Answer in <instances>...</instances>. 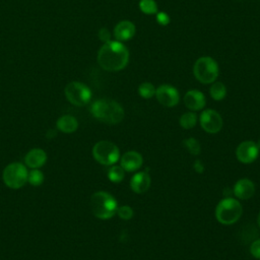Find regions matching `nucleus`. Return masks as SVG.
I'll use <instances>...</instances> for the list:
<instances>
[{
    "label": "nucleus",
    "instance_id": "obj_3",
    "mask_svg": "<svg viewBox=\"0 0 260 260\" xmlns=\"http://www.w3.org/2000/svg\"><path fill=\"white\" fill-rule=\"evenodd\" d=\"M90 207L94 216L101 219H109L117 213L118 203L110 193L98 191L90 197Z\"/></svg>",
    "mask_w": 260,
    "mask_h": 260
},
{
    "label": "nucleus",
    "instance_id": "obj_24",
    "mask_svg": "<svg viewBox=\"0 0 260 260\" xmlns=\"http://www.w3.org/2000/svg\"><path fill=\"white\" fill-rule=\"evenodd\" d=\"M183 144L184 146L186 147V149L193 155H197L200 153L201 151V146H200V143L197 139L193 138V137H190V138H187L183 141Z\"/></svg>",
    "mask_w": 260,
    "mask_h": 260
},
{
    "label": "nucleus",
    "instance_id": "obj_23",
    "mask_svg": "<svg viewBox=\"0 0 260 260\" xmlns=\"http://www.w3.org/2000/svg\"><path fill=\"white\" fill-rule=\"evenodd\" d=\"M155 87L152 83L150 82H143L139 85L138 87V93L141 98L143 99H151L152 96L155 95Z\"/></svg>",
    "mask_w": 260,
    "mask_h": 260
},
{
    "label": "nucleus",
    "instance_id": "obj_31",
    "mask_svg": "<svg viewBox=\"0 0 260 260\" xmlns=\"http://www.w3.org/2000/svg\"><path fill=\"white\" fill-rule=\"evenodd\" d=\"M257 222H258V225H259V228H260V211H259L258 216H257Z\"/></svg>",
    "mask_w": 260,
    "mask_h": 260
},
{
    "label": "nucleus",
    "instance_id": "obj_8",
    "mask_svg": "<svg viewBox=\"0 0 260 260\" xmlns=\"http://www.w3.org/2000/svg\"><path fill=\"white\" fill-rule=\"evenodd\" d=\"M65 95L67 100L74 106L81 107L86 104L91 99V91L88 86L84 83L78 81H72L68 83L65 87Z\"/></svg>",
    "mask_w": 260,
    "mask_h": 260
},
{
    "label": "nucleus",
    "instance_id": "obj_22",
    "mask_svg": "<svg viewBox=\"0 0 260 260\" xmlns=\"http://www.w3.org/2000/svg\"><path fill=\"white\" fill-rule=\"evenodd\" d=\"M139 9L144 14H156L157 3L154 0H140L138 3Z\"/></svg>",
    "mask_w": 260,
    "mask_h": 260
},
{
    "label": "nucleus",
    "instance_id": "obj_13",
    "mask_svg": "<svg viewBox=\"0 0 260 260\" xmlns=\"http://www.w3.org/2000/svg\"><path fill=\"white\" fill-rule=\"evenodd\" d=\"M184 104L191 111H200L206 105L205 95L197 89L188 90L184 95Z\"/></svg>",
    "mask_w": 260,
    "mask_h": 260
},
{
    "label": "nucleus",
    "instance_id": "obj_28",
    "mask_svg": "<svg viewBox=\"0 0 260 260\" xmlns=\"http://www.w3.org/2000/svg\"><path fill=\"white\" fill-rule=\"evenodd\" d=\"M250 253H251V255L254 258L260 260V239L254 241L251 244V246H250Z\"/></svg>",
    "mask_w": 260,
    "mask_h": 260
},
{
    "label": "nucleus",
    "instance_id": "obj_27",
    "mask_svg": "<svg viewBox=\"0 0 260 260\" xmlns=\"http://www.w3.org/2000/svg\"><path fill=\"white\" fill-rule=\"evenodd\" d=\"M155 19H156V22L162 26H166L170 23V16L168 13L164 12V11H157L156 14H155Z\"/></svg>",
    "mask_w": 260,
    "mask_h": 260
},
{
    "label": "nucleus",
    "instance_id": "obj_10",
    "mask_svg": "<svg viewBox=\"0 0 260 260\" xmlns=\"http://www.w3.org/2000/svg\"><path fill=\"white\" fill-rule=\"evenodd\" d=\"M157 102L168 108L175 107L180 102V93L176 87L170 84H161L155 89Z\"/></svg>",
    "mask_w": 260,
    "mask_h": 260
},
{
    "label": "nucleus",
    "instance_id": "obj_6",
    "mask_svg": "<svg viewBox=\"0 0 260 260\" xmlns=\"http://www.w3.org/2000/svg\"><path fill=\"white\" fill-rule=\"evenodd\" d=\"M92 155L96 161L104 166H113L120 159L119 147L108 140H102L94 144Z\"/></svg>",
    "mask_w": 260,
    "mask_h": 260
},
{
    "label": "nucleus",
    "instance_id": "obj_26",
    "mask_svg": "<svg viewBox=\"0 0 260 260\" xmlns=\"http://www.w3.org/2000/svg\"><path fill=\"white\" fill-rule=\"evenodd\" d=\"M117 213L119 215L120 218L122 219H130L133 217V209L129 206V205H122V206H118L117 209Z\"/></svg>",
    "mask_w": 260,
    "mask_h": 260
},
{
    "label": "nucleus",
    "instance_id": "obj_30",
    "mask_svg": "<svg viewBox=\"0 0 260 260\" xmlns=\"http://www.w3.org/2000/svg\"><path fill=\"white\" fill-rule=\"evenodd\" d=\"M193 167H194V170H195L196 173L202 174V173L204 172V165H203V162H202L201 160H199V159H196V160H195Z\"/></svg>",
    "mask_w": 260,
    "mask_h": 260
},
{
    "label": "nucleus",
    "instance_id": "obj_9",
    "mask_svg": "<svg viewBox=\"0 0 260 260\" xmlns=\"http://www.w3.org/2000/svg\"><path fill=\"white\" fill-rule=\"evenodd\" d=\"M199 122L202 129L210 134H215L219 132L223 125V121L219 113L212 109L204 110L200 114Z\"/></svg>",
    "mask_w": 260,
    "mask_h": 260
},
{
    "label": "nucleus",
    "instance_id": "obj_21",
    "mask_svg": "<svg viewBox=\"0 0 260 260\" xmlns=\"http://www.w3.org/2000/svg\"><path fill=\"white\" fill-rule=\"evenodd\" d=\"M125 177V170L121 166L113 165L108 171V178L113 183H120Z\"/></svg>",
    "mask_w": 260,
    "mask_h": 260
},
{
    "label": "nucleus",
    "instance_id": "obj_5",
    "mask_svg": "<svg viewBox=\"0 0 260 260\" xmlns=\"http://www.w3.org/2000/svg\"><path fill=\"white\" fill-rule=\"evenodd\" d=\"M219 73L217 62L209 56L198 58L193 65V74L195 78L203 83L210 84L216 81Z\"/></svg>",
    "mask_w": 260,
    "mask_h": 260
},
{
    "label": "nucleus",
    "instance_id": "obj_15",
    "mask_svg": "<svg viewBox=\"0 0 260 260\" xmlns=\"http://www.w3.org/2000/svg\"><path fill=\"white\" fill-rule=\"evenodd\" d=\"M233 192L238 199L248 200L255 194V185L249 179H240L236 182Z\"/></svg>",
    "mask_w": 260,
    "mask_h": 260
},
{
    "label": "nucleus",
    "instance_id": "obj_4",
    "mask_svg": "<svg viewBox=\"0 0 260 260\" xmlns=\"http://www.w3.org/2000/svg\"><path fill=\"white\" fill-rule=\"evenodd\" d=\"M243 213V207L239 200L225 197L221 199L215 208V217L218 222L230 225L236 223Z\"/></svg>",
    "mask_w": 260,
    "mask_h": 260
},
{
    "label": "nucleus",
    "instance_id": "obj_17",
    "mask_svg": "<svg viewBox=\"0 0 260 260\" xmlns=\"http://www.w3.org/2000/svg\"><path fill=\"white\" fill-rule=\"evenodd\" d=\"M46 160H47V154L41 148L30 149L24 157L25 165L31 169H39L43 167Z\"/></svg>",
    "mask_w": 260,
    "mask_h": 260
},
{
    "label": "nucleus",
    "instance_id": "obj_19",
    "mask_svg": "<svg viewBox=\"0 0 260 260\" xmlns=\"http://www.w3.org/2000/svg\"><path fill=\"white\" fill-rule=\"evenodd\" d=\"M209 93L214 101H221L226 95V87L222 82L214 81L211 83V86L209 88Z\"/></svg>",
    "mask_w": 260,
    "mask_h": 260
},
{
    "label": "nucleus",
    "instance_id": "obj_14",
    "mask_svg": "<svg viewBox=\"0 0 260 260\" xmlns=\"http://www.w3.org/2000/svg\"><path fill=\"white\" fill-rule=\"evenodd\" d=\"M136 31L134 23L130 20H122L114 27V37L118 42H125L131 40Z\"/></svg>",
    "mask_w": 260,
    "mask_h": 260
},
{
    "label": "nucleus",
    "instance_id": "obj_18",
    "mask_svg": "<svg viewBox=\"0 0 260 260\" xmlns=\"http://www.w3.org/2000/svg\"><path fill=\"white\" fill-rule=\"evenodd\" d=\"M57 128L63 133H73L78 128L77 120L70 115H64L57 120Z\"/></svg>",
    "mask_w": 260,
    "mask_h": 260
},
{
    "label": "nucleus",
    "instance_id": "obj_12",
    "mask_svg": "<svg viewBox=\"0 0 260 260\" xmlns=\"http://www.w3.org/2000/svg\"><path fill=\"white\" fill-rule=\"evenodd\" d=\"M143 164L142 155L135 151L130 150L125 152L120 158V166L125 170V172L137 171Z\"/></svg>",
    "mask_w": 260,
    "mask_h": 260
},
{
    "label": "nucleus",
    "instance_id": "obj_32",
    "mask_svg": "<svg viewBox=\"0 0 260 260\" xmlns=\"http://www.w3.org/2000/svg\"><path fill=\"white\" fill-rule=\"evenodd\" d=\"M256 144H257V146H258V148H259V150H260V138L258 139V141L256 142Z\"/></svg>",
    "mask_w": 260,
    "mask_h": 260
},
{
    "label": "nucleus",
    "instance_id": "obj_20",
    "mask_svg": "<svg viewBox=\"0 0 260 260\" xmlns=\"http://www.w3.org/2000/svg\"><path fill=\"white\" fill-rule=\"evenodd\" d=\"M198 117L194 112H187L180 117V125L184 129H192L197 124Z\"/></svg>",
    "mask_w": 260,
    "mask_h": 260
},
{
    "label": "nucleus",
    "instance_id": "obj_2",
    "mask_svg": "<svg viewBox=\"0 0 260 260\" xmlns=\"http://www.w3.org/2000/svg\"><path fill=\"white\" fill-rule=\"evenodd\" d=\"M90 112L99 121L112 125L120 123L125 115L123 107L116 101L109 99L95 101L90 107Z\"/></svg>",
    "mask_w": 260,
    "mask_h": 260
},
{
    "label": "nucleus",
    "instance_id": "obj_29",
    "mask_svg": "<svg viewBox=\"0 0 260 260\" xmlns=\"http://www.w3.org/2000/svg\"><path fill=\"white\" fill-rule=\"evenodd\" d=\"M98 36H99V39H100L102 42H104V43H107V42H110V41H111V34H110L109 29L106 28V27L101 28V29L99 30Z\"/></svg>",
    "mask_w": 260,
    "mask_h": 260
},
{
    "label": "nucleus",
    "instance_id": "obj_16",
    "mask_svg": "<svg viewBox=\"0 0 260 260\" xmlns=\"http://www.w3.org/2000/svg\"><path fill=\"white\" fill-rule=\"evenodd\" d=\"M151 184V179L146 171H142L139 173H136L132 176L130 180V187L133 192L141 194L146 192Z\"/></svg>",
    "mask_w": 260,
    "mask_h": 260
},
{
    "label": "nucleus",
    "instance_id": "obj_7",
    "mask_svg": "<svg viewBox=\"0 0 260 260\" xmlns=\"http://www.w3.org/2000/svg\"><path fill=\"white\" fill-rule=\"evenodd\" d=\"M27 170L21 162H12L3 171V181L11 189H19L27 182Z\"/></svg>",
    "mask_w": 260,
    "mask_h": 260
},
{
    "label": "nucleus",
    "instance_id": "obj_1",
    "mask_svg": "<svg viewBox=\"0 0 260 260\" xmlns=\"http://www.w3.org/2000/svg\"><path fill=\"white\" fill-rule=\"evenodd\" d=\"M129 61V51L122 42L104 43L98 52V63L107 71H120Z\"/></svg>",
    "mask_w": 260,
    "mask_h": 260
},
{
    "label": "nucleus",
    "instance_id": "obj_11",
    "mask_svg": "<svg viewBox=\"0 0 260 260\" xmlns=\"http://www.w3.org/2000/svg\"><path fill=\"white\" fill-rule=\"evenodd\" d=\"M259 148L256 142L252 140H245L241 142L236 149V156L239 161L243 164H251L259 155Z\"/></svg>",
    "mask_w": 260,
    "mask_h": 260
},
{
    "label": "nucleus",
    "instance_id": "obj_25",
    "mask_svg": "<svg viewBox=\"0 0 260 260\" xmlns=\"http://www.w3.org/2000/svg\"><path fill=\"white\" fill-rule=\"evenodd\" d=\"M27 181L32 186H40L44 182V174L40 170L34 169L31 172L28 173Z\"/></svg>",
    "mask_w": 260,
    "mask_h": 260
}]
</instances>
